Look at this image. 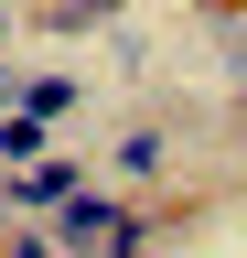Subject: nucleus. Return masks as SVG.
I'll list each match as a JSON object with an SVG mask.
<instances>
[{
    "instance_id": "f257e3e1",
    "label": "nucleus",
    "mask_w": 247,
    "mask_h": 258,
    "mask_svg": "<svg viewBox=\"0 0 247 258\" xmlns=\"http://www.w3.org/2000/svg\"><path fill=\"white\" fill-rule=\"evenodd\" d=\"M129 215H140V205H118L108 183H75L65 205L43 215V237H54V258H97V247H108V237H118Z\"/></svg>"
},
{
    "instance_id": "f03ea898",
    "label": "nucleus",
    "mask_w": 247,
    "mask_h": 258,
    "mask_svg": "<svg viewBox=\"0 0 247 258\" xmlns=\"http://www.w3.org/2000/svg\"><path fill=\"white\" fill-rule=\"evenodd\" d=\"M75 183H86V172H75V161H65V151H43V161H33V172H0V215H11V226H43V215H54V205H65V194H75Z\"/></svg>"
},
{
    "instance_id": "7ed1b4c3",
    "label": "nucleus",
    "mask_w": 247,
    "mask_h": 258,
    "mask_svg": "<svg viewBox=\"0 0 247 258\" xmlns=\"http://www.w3.org/2000/svg\"><path fill=\"white\" fill-rule=\"evenodd\" d=\"M172 172V140L161 129H118V183H161Z\"/></svg>"
},
{
    "instance_id": "20e7f679",
    "label": "nucleus",
    "mask_w": 247,
    "mask_h": 258,
    "mask_svg": "<svg viewBox=\"0 0 247 258\" xmlns=\"http://www.w3.org/2000/svg\"><path fill=\"white\" fill-rule=\"evenodd\" d=\"M22 118H75V76H22Z\"/></svg>"
},
{
    "instance_id": "39448f33",
    "label": "nucleus",
    "mask_w": 247,
    "mask_h": 258,
    "mask_svg": "<svg viewBox=\"0 0 247 258\" xmlns=\"http://www.w3.org/2000/svg\"><path fill=\"white\" fill-rule=\"evenodd\" d=\"M118 11H129V0H54L43 22H65V32H75V22H118Z\"/></svg>"
},
{
    "instance_id": "423d86ee",
    "label": "nucleus",
    "mask_w": 247,
    "mask_h": 258,
    "mask_svg": "<svg viewBox=\"0 0 247 258\" xmlns=\"http://www.w3.org/2000/svg\"><path fill=\"white\" fill-rule=\"evenodd\" d=\"M0 258H54V237L43 226H0Z\"/></svg>"
},
{
    "instance_id": "0eeeda50",
    "label": "nucleus",
    "mask_w": 247,
    "mask_h": 258,
    "mask_svg": "<svg viewBox=\"0 0 247 258\" xmlns=\"http://www.w3.org/2000/svg\"><path fill=\"white\" fill-rule=\"evenodd\" d=\"M0 43H11V11H0Z\"/></svg>"
},
{
    "instance_id": "6e6552de",
    "label": "nucleus",
    "mask_w": 247,
    "mask_h": 258,
    "mask_svg": "<svg viewBox=\"0 0 247 258\" xmlns=\"http://www.w3.org/2000/svg\"><path fill=\"white\" fill-rule=\"evenodd\" d=\"M236 118H247V86H236Z\"/></svg>"
},
{
    "instance_id": "1a4fd4ad",
    "label": "nucleus",
    "mask_w": 247,
    "mask_h": 258,
    "mask_svg": "<svg viewBox=\"0 0 247 258\" xmlns=\"http://www.w3.org/2000/svg\"><path fill=\"white\" fill-rule=\"evenodd\" d=\"M0 226H11V215H0Z\"/></svg>"
}]
</instances>
